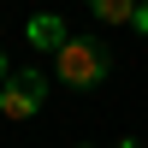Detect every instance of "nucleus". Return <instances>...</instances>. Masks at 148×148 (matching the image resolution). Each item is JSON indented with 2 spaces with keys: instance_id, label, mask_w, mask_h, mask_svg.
I'll list each match as a JSON object with an SVG mask.
<instances>
[{
  "instance_id": "6",
  "label": "nucleus",
  "mask_w": 148,
  "mask_h": 148,
  "mask_svg": "<svg viewBox=\"0 0 148 148\" xmlns=\"http://www.w3.org/2000/svg\"><path fill=\"white\" fill-rule=\"evenodd\" d=\"M6 77H12V65H6V53H0V83H6Z\"/></svg>"
},
{
  "instance_id": "8",
  "label": "nucleus",
  "mask_w": 148,
  "mask_h": 148,
  "mask_svg": "<svg viewBox=\"0 0 148 148\" xmlns=\"http://www.w3.org/2000/svg\"><path fill=\"white\" fill-rule=\"evenodd\" d=\"M77 148H89V142H77Z\"/></svg>"
},
{
  "instance_id": "4",
  "label": "nucleus",
  "mask_w": 148,
  "mask_h": 148,
  "mask_svg": "<svg viewBox=\"0 0 148 148\" xmlns=\"http://www.w3.org/2000/svg\"><path fill=\"white\" fill-rule=\"evenodd\" d=\"M89 12L101 24H130V18H136V0H89Z\"/></svg>"
},
{
  "instance_id": "7",
  "label": "nucleus",
  "mask_w": 148,
  "mask_h": 148,
  "mask_svg": "<svg viewBox=\"0 0 148 148\" xmlns=\"http://www.w3.org/2000/svg\"><path fill=\"white\" fill-rule=\"evenodd\" d=\"M113 148H142V142H113Z\"/></svg>"
},
{
  "instance_id": "1",
  "label": "nucleus",
  "mask_w": 148,
  "mask_h": 148,
  "mask_svg": "<svg viewBox=\"0 0 148 148\" xmlns=\"http://www.w3.org/2000/svg\"><path fill=\"white\" fill-rule=\"evenodd\" d=\"M53 71H59L65 89H95V83L113 71V53H107V42H95V36H71L53 53Z\"/></svg>"
},
{
  "instance_id": "5",
  "label": "nucleus",
  "mask_w": 148,
  "mask_h": 148,
  "mask_svg": "<svg viewBox=\"0 0 148 148\" xmlns=\"http://www.w3.org/2000/svg\"><path fill=\"white\" fill-rule=\"evenodd\" d=\"M130 30H142V36H148V0H136V18H130Z\"/></svg>"
},
{
  "instance_id": "3",
  "label": "nucleus",
  "mask_w": 148,
  "mask_h": 148,
  "mask_svg": "<svg viewBox=\"0 0 148 148\" xmlns=\"http://www.w3.org/2000/svg\"><path fill=\"white\" fill-rule=\"evenodd\" d=\"M24 36H30V47H42V53H59V47L71 42V30H65L59 12H36V18L24 24Z\"/></svg>"
},
{
  "instance_id": "2",
  "label": "nucleus",
  "mask_w": 148,
  "mask_h": 148,
  "mask_svg": "<svg viewBox=\"0 0 148 148\" xmlns=\"http://www.w3.org/2000/svg\"><path fill=\"white\" fill-rule=\"evenodd\" d=\"M42 101H47L42 71H12L0 83V119H30V113H42Z\"/></svg>"
}]
</instances>
